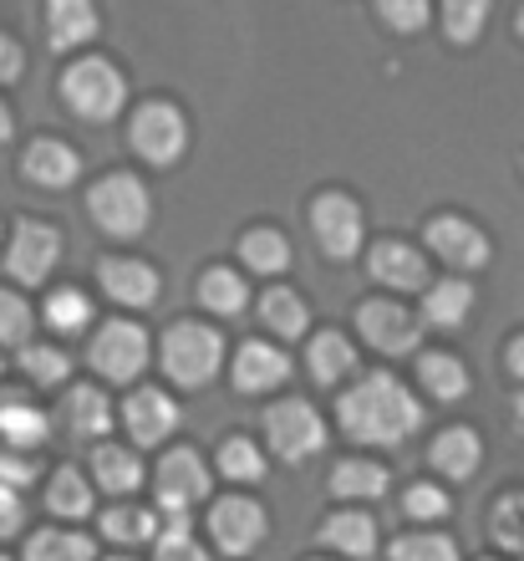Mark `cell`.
I'll return each instance as SVG.
<instances>
[{"mask_svg": "<svg viewBox=\"0 0 524 561\" xmlns=\"http://www.w3.org/2000/svg\"><path fill=\"white\" fill-rule=\"evenodd\" d=\"M219 368H224V337H219L214 327H199V322L168 327V337H163V373L178 388L214 383Z\"/></svg>", "mask_w": 524, "mask_h": 561, "instance_id": "7a4b0ae2", "label": "cell"}, {"mask_svg": "<svg viewBox=\"0 0 524 561\" xmlns=\"http://www.w3.org/2000/svg\"><path fill=\"white\" fill-rule=\"evenodd\" d=\"M103 291L123 307H153L159 301V271L143 261H103Z\"/></svg>", "mask_w": 524, "mask_h": 561, "instance_id": "ac0fdd59", "label": "cell"}, {"mask_svg": "<svg viewBox=\"0 0 524 561\" xmlns=\"http://www.w3.org/2000/svg\"><path fill=\"white\" fill-rule=\"evenodd\" d=\"M418 378H422V388H428L438 403H453V399H464V393H468L464 363H458V357H449V353H428V357H422Z\"/></svg>", "mask_w": 524, "mask_h": 561, "instance_id": "4316f807", "label": "cell"}, {"mask_svg": "<svg viewBox=\"0 0 524 561\" xmlns=\"http://www.w3.org/2000/svg\"><path fill=\"white\" fill-rule=\"evenodd\" d=\"M61 414H67L72 434H82V439H97V434H107V428H113V409H107V399L97 393V388H72Z\"/></svg>", "mask_w": 524, "mask_h": 561, "instance_id": "83f0119b", "label": "cell"}, {"mask_svg": "<svg viewBox=\"0 0 524 561\" xmlns=\"http://www.w3.org/2000/svg\"><path fill=\"white\" fill-rule=\"evenodd\" d=\"M21 520H26V505H21V490L0 485V541H5V536H15V531H21Z\"/></svg>", "mask_w": 524, "mask_h": 561, "instance_id": "f6af8a7d", "label": "cell"}, {"mask_svg": "<svg viewBox=\"0 0 524 561\" xmlns=\"http://www.w3.org/2000/svg\"><path fill=\"white\" fill-rule=\"evenodd\" d=\"M15 77H21V46L0 31V82H15Z\"/></svg>", "mask_w": 524, "mask_h": 561, "instance_id": "7dc6e473", "label": "cell"}, {"mask_svg": "<svg viewBox=\"0 0 524 561\" xmlns=\"http://www.w3.org/2000/svg\"><path fill=\"white\" fill-rule=\"evenodd\" d=\"M428 459H433L449 480H468V474L479 470L484 444H479V434H468V428H449V434H438V439H433Z\"/></svg>", "mask_w": 524, "mask_h": 561, "instance_id": "603a6c76", "label": "cell"}, {"mask_svg": "<svg viewBox=\"0 0 524 561\" xmlns=\"http://www.w3.org/2000/svg\"><path fill=\"white\" fill-rule=\"evenodd\" d=\"M92 368L113 383H132L148 368V332L138 322H107L92 342Z\"/></svg>", "mask_w": 524, "mask_h": 561, "instance_id": "8992f818", "label": "cell"}, {"mask_svg": "<svg viewBox=\"0 0 524 561\" xmlns=\"http://www.w3.org/2000/svg\"><path fill=\"white\" fill-rule=\"evenodd\" d=\"M265 434H270V449H276L280 459H291V465L316 455L321 444H326V424H321V414L306 399L276 403V409L265 414Z\"/></svg>", "mask_w": 524, "mask_h": 561, "instance_id": "5b68a950", "label": "cell"}, {"mask_svg": "<svg viewBox=\"0 0 524 561\" xmlns=\"http://www.w3.org/2000/svg\"><path fill=\"white\" fill-rule=\"evenodd\" d=\"M103 536H113V541H153L159 516L153 511H132V505H113L103 516Z\"/></svg>", "mask_w": 524, "mask_h": 561, "instance_id": "e575fe53", "label": "cell"}, {"mask_svg": "<svg viewBox=\"0 0 524 561\" xmlns=\"http://www.w3.org/2000/svg\"><path fill=\"white\" fill-rule=\"evenodd\" d=\"M286 378H291V357L276 353L270 342H245L240 357H234V388H245V393L280 388Z\"/></svg>", "mask_w": 524, "mask_h": 561, "instance_id": "2e32d148", "label": "cell"}, {"mask_svg": "<svg viewBox=\"0 0 524 561\" xmlns=\"http://www.w3.org/2000/svg\"><path fill=\"white\" fill-rule=\"evenodd\" d=\"M510 373H514V378H524V337L510 347Z\"/></svg>", "mask_w": 524, "mask_h": 561, "instance_id": "c3c4849f", "label": "cell"}, {"mask_svg": "<svg viewBox=\"0 0 524 561\" xmlns=\"http://www.w3.org/2000/svg\"><path fill=\"white\" fill-rule=\"evenodd\" d=\"M46 434H51V419L36 409V403H26L21 393H0V439L11 444V449H36V444H46Z\"/></svg>", "mask_w": 524, "mask_h": 561, "instance_id": "ffe728a7", "label": "cell"}, {"mask_svg": "<svg viewBox=\"0 0 524 561\" xmlns=\"http://www.w3.org/2000/svg\"><path fill=\"white\" fill-rule=\"evenodd\" d=\"M520 419H524V393H520Z\"/></svg>", "mask_w": 524, "mask_h": 561, "instance_id": "f907efd6", "label": "cell"}, {"mask_svg": "<svg viewBox=\"0 0 524 561\" xmlns=\"http://www.w3.org/2000/svg\"><path fill=\"white\" fill-rule=\"evenodd\" d=\"M209 536L219 541V551H230V557H249V551L260 547L265 536V511L245 495H230V501L214 505V516H209Z\"/></svg>", "mask_w": 524, "mask_h": 561, "instance_id": "7c38bea8", "label": "cell"}, {"mask_svg": "<svg viewBox=\"0 0 524 561\" xmlns=\"http://www.w3.org/2000/svg\"><path fill=\"white\" fill-rule=\"evenodd\" d=\"M117 561H128V557H117Z\"/></svg>", "mask_w": 524, "mask_h": 561, "instance_id": "f5cc1de1", "label": "cell"}, {"mask_svg": "<svg viewBox=\"0 0 524 561\" xmlns=\"http://www.w3.org/2000/svg\"><path fill=\"white\" fill-rule=\"evenodd\" d=\"M372 276L393 291H428V261L422 251L403 245V240H382L372 245Z\"/></svg>", "mask_w": 524, "mask_h": 561, "instance_id": "9a60e30c", "label": "cell"}, {"mask_svg": "<svg viewBox=\"0 0 524 561\" xmlns=\"http://www.w3.org/2000/svg\"><path fill=\"white\" fill-rule=\"evenodd\" d=\"M159 561H209V551L194 547L189 531L184 536H159Z\"/></svg>", "mask_w": 524, "mask_h": 561, "instance_id": "bcb514c9", "label": "cell"}, {"mask_svg": "<svg viewBox=\"0 0 524 561\" xmlns=\"http://www.w3.org/2000/svg\"><path fill=\"white\" fill-rule=\"evenodd\" d=\"M26 337H31V307L15 291H0V342L26 347Z\"/></svg>", "mask_w": 524, "mask_h": 561, "instance_id": "60d3db41", "label": "cell"}, {"mask_svg": "<svg viewBox=\"0 0 524 561\" xmlns=\"http://www.w3.org/2000/svg\"><path fill=\"white\" fill-rule=\"evenodd\" d=\"M377 15L393 31H422L428 15H433V5H428V0H377Z\"/></svg>", "mask_w": 524, "mask_h": 561, "instance_id": "b9f144b4", "label": "cell"}, {"mask_svg": "<svg viewBox=\"0 0 524 561\" xmlns=\"http://www.w3.org/2000/svg\"><path fill=\"white\" fill-rule=\"evenodd\" d=\"M31 480H36V459H31L26 449H5V455H0V485L26 490Z\"/></svg>", "mask_w": 524, "mask_h": 561, "instance_id": "ee69618b", "label": "cell"}, {"mask_svg": "<svg viewBox=\"0 0 524 561\" xmlns=\"http://www.w3.org/2000/svg\"><path fill=\"white\" fill-rule=\"evenodd\" d=\"M260 317H265V327H270L276 337H301V332H306V301H301L295 291H286V286L265 291Z\"/></svg>", "mask_w": 524, "mask_h": 561, "instance_id": "f1b7e54d", "label": "cell"}, {"mask_svg": "<svg viewBox=\"0 0 524 561\" xmlns=\"http://www.w3.org/2000/svg\"><path fill=\"white\" fill-rule=\"evenodd\" d=\"M357 327H362V337L377 347V353H418V317H412L408 307H397V301H366L362 311H357Z\"/></svg>", "mask_w": 524, "mask_h": 561, "instance_id": "8fae6325", "label": "cell"}, {"mask_svg": "<svg viewBox=\"0 0 524 561\" xmlns=\"http://www.w3.org/2000/svg\"><path fill=\"white\" fill-rule=\"evenodd\" d=\"M489 531H494V541L504 551H524V490H514V495H504V501L494 505Z\"/></svg>", "mask_w": 524, "mask_h": 561, "instance_id": "d590c367", "label": "cell"}, {"mask_svg": "<svg viewBox=\"0 0 524 561\" xmlns=\"http://www.w3.org/2000/svg\"><path fill=\"white\" fill-rule=\"evenodd\" d=\"M21 169H26V179L42 184V190H67V184L82 174V159H77L67 144H57V138H42V144L26 148Z\"/></svg>", "mask_w": 524, "mask_h": 561, "instance_id": "d6986e66", "label": "cell"}, {"mask_svg": "<svg viewBox=\"0 0 524 561\" xmlns=\"http://www.w3.org/2000/svg\"><path fill=\"white\" fill-rule=\"evenodd\" d=\"M123 424H128L132 444L153 449V444H163L178 428V403L168 393H159V388H138L128 399V409H123Z\"/></svg>", "mask_w": 524, "mask_h": 561, "instance_id": "4fadbf2b", "label": "cell"}, {"mask_svg": "<svg viewBox=\"0 0 524 561\" xmlns=\"http://www.w3.org/2000/svg\"><path fill=\"white\" fill-rule=\"evenodd\" d=\"M199 301H205L209 311H219V317H240V311L249 307V286L234 271H209L205 280H199Z\"/></svg>", "mask_w": 524, "mask_h": 561, "instance_id": "f546056e", "label": "cell"}, {"mask_svg": "<svg viewBox=\"0 0 524 561\" xmlns=\"http://www.w3.org/2000/svg\"><path fill=\"white\" fill-rule=\"evenodd\" d=\"M11 134H15V123H11V107L0 103V144H5V138H11Z\"/></svg>", "mask_w": 524, "mask_h": 561, "instance_id": "681fc988", "label": "cell"}, {"mask_svg": "<svg viewBox=\"0 0 524 561\" xmlns=\"http://www.w3.org/2000/svg\"><path fill=\"white\" fill-rule=\"evenodd\" d=\"M88 209H92V220L103 225L107 236L132 240V236H143V230H148L153 199H148V190L132 174H107L103 184H92Z\"/></svg>", "mask_w": 524, "mask_h": 561, "instance_id": "277c9868", "label": "cell"}, {"mask_svg": "<svg viewBox=\"0 0 524 561\" xmlns=\"http://www.w3.org/2000/svg\"><path fill=\"white\" fill-rule=\"evenodd\" d=\"M92 474H97V485H103L107 495H132V490L143 485V465H138V455L117 449V444H107V449L92 455Z\"/></svg>", "mask_w": 524, "mask_h": 561, "instance_id": "d4e9b609", "label": "cell"}, {"mask_svg": "<svg viewBox=\"0 0 524 561\" xmlns=\"http://www.w3.org/2000/svg\"><path fill=\"white\" fill-rule=\"evenodd\" d=\"M61 261V236L51 230V225H15L11 236V255H5V266H11L15 280H26V286H42L46 276H51V266Z\"/></svg>", "mask_w": 524, "mask_h": 561, "instance_id": "30bf717a", "label": "cell"}, {"mask_svg": "<svg viewBox=\"0 0 524 561\" xmlns=\"http://www.w3.org/2000/svg\"><path fill=\"white\" fill-rule=\"evenodd\" d=\"M336 414H341V428L357 444H403L418 434L422 403L397 383L393 373H372L351 393H341Z\"/></svg>", "mask_w": 524, "mask_h": 561, "instance_id": "6da1fadb", "label": "cell"}, {"mask_svg": "<svg viewBox=\"0 0 524 561\" xmlns=\"http://www.w3.org/2000/svg\"><path fill=\"white\" fill-rule=\"evenodd\" d=\"M306 363H311V378H316V383H341V378L357 368V347H351L341 332H321V337L311 342Z\"/></svg>", "mask_w": 524, "mask_h": 561, "instance_id": "cb8c5ba5", "label": "cell"}, {"mask_svg": "<svg viewBox=\"0 0 524 561\" xmlns=\"http://www.w3.org/2000/svg\"><path fill=\"white\" fill-rule=\"evenodd\" d=\"M403 511H408L412 520H443L453 511V501L438 485H412L408 495H403Z\"/></svg>", "mask_w": 524, "mask_h": 561, "instance_id": "7bdbcfd3", "label": "cell"}, {"mask_svg": "<svg viewBox=\"0 0 524 561\" xmlns=\"http://www.w3.org/2000/svg\"><path fill=\"white\" fill-rule=\"evenodd\" d=\"M520 36H524V11H520Z\"/></svg>", "mask_w": 524, "mask_h": 561, "instance_id": "816d5d0a", "label": "cell"}, {"mask_svg": "<svg viewBox=\"0 0 524 561\" xmlns=\"http://www.w3.org/2000/svg\"><path fill=\"white\" fill-rule=\"evenodd\" d=\"M0 561H5V557H0Z\"/></svg>", "mask_w": 524, "mask_h": 561, "instance_id": "db71d44e", "label": "cell"}, {"mask_svg": "<svg viewBox=\"0 0 524 561\" xmlns=\"http://www.w3.org/2000/svg\"><path fill=\"white\" fill-rule=\"evenodd\" d=\"M209 495V470L205 459L194 455V449H174V455H163L159 465V505L168 516H189L194 501H205Z\"/></svg>", "mask_w": 524, "mask_h": 561, "instance_id": "9c48e42d", "label": "cell"}, {"mask_svg": "<svg viewBox=\"0 0 524 561\" xmlns=\"http://www.w3.org/2000/svg\"><path fill=\"white\" fill-rule=\"evenodd\" d=\"M46 505H51L57 516H72V520L92 516V490H88V480H82L77 470H57V474H51V495H46Z\"/></svg>", "mask_w": 524, "mask_h": 561, "instance_id": "d6a6232c", "label": "cell"}, {"mask_svg": "<svg viewBox=\"0 0 524 561\" xmlns=\"http://www.w3.org/2000/svg\"><path fill=\"white\" fill-rule=\"evenodd\" d=\"M468 311H474V286L468 280H438V286H428L422 291V322L433 327H464Z\"/></svg>", "mask_w": 524, "mask_h": 561, "instance_id": "7402d4cb", "label": "cell"}, {"mask_svg": "<svg viewBox=\"0 0 524 561\" xmlns=\"http://www.w3.org/2000/svg\"><path fill=\"white\" fill-rule=\"evenodd\" d=\"M311 230H316L321 251L331 255V261H351V255L362 251V209L347 194H321L316 205H311Z\"/></svg>", "mask_w": 524, "mask_h": 561, "instance_id": "52a82bcc", "label": "cell"}, {"mask_svg": "<svg viewBox=\"0 0 524 561\" xmlns=\"http://www.w3.org/2000/svg\"><path fill=\"white\" fill-rule=\"evenodd\" d=\"M21 368H26L42 388H57L61 378L72 373V363H67V353H57V347H36V342H31L26 353H21Z\"/></svg>", "mask_w": 524, "mask_h": 561, "instance_id": "f35d334b", "label": "cell"}, {"mask_svg": "<svg viewBox=\"0 0 524 561\" xmlns=\"http://www.w3.org/2000/svg\"><path fill=\"white\" fill-rule=\"evenodd\" d=\"M46 322L57 327V332H82V327L92 322V301L82 291H51V301H46Z\"/></svg>", "mask_w": 524, "mask_h": 561, "instance_id": "74e56055", "label": "cell"}, {"mask_svg": "<svg viewBox=\"0 0 524 561\" xmlns=\"http://www.w3.org/2000/svg\"><path fill=\"white\" fill-rule=\"evenodd\" d=\"M219 470L240 480V485H255V480H265V455L249 439H230L219 449Z\"/></svg>", "mask_w": 524, "mask_h": 561, "instance_id": "8d00e7d4", "label": "cell"}, {"mask_svg": "<svg viewBox=\"0 0 524 561\" xmlns=\"http://www.w3.org/2000/svg\"><path fill=\"white\" fill-rule=\"evenodd\" d=\"M428 245L458 271L489 266V240H484V230H474L468 220H453V215H443V220L428 225Z\"/></svg>", "mask_w": 524, "mask_h": 561, "instance_id": "5bb4252c", "label": "cell"}, {"mask_svg": "<svg viewBox=\"0 0 524 561\" xmlns=\"http://www.w3.org/2000/svg\"><path fill=\"white\" fill-rule=\"evenodd\" d=\"M321 541H326L331 551H341V557L366 561L372 551H377V520L357 516V511H341V516H331L326 526H321Z\"/></svg>", "mask_w": 524, "mask_h": 561, "instance_id": "44dd1931", "label": "cell"}, {"mask_svg": "<svg viewBox=\"0 0 524 561\" xmlns=\"http://www.w3.org/2000/svg\"><path fill=\"white\" fill-rule=\"evenodd\" d=\"M331 495H341V501H377V495H387V470L366 465V459H347V465L331 470Z\"/></svg>", "mask_w": 524, "mask_h": 561, "instance_id": "484cf974", "label": "cell"}, {"mask_svg": "<svg viewBox=\"0 0 524 561\" xmlns=\"http://www.w3.org/2000/svg\"><path fill=\"white\" fill-rule=\"evenodd\" d=\"M92 536H77V531H42L31 536L26 561H92Z\"/></svg>", "mask_w": 524, "mask_h": 561, "instance_id": "1f68e13d", "label": "cell"}, {"mask_svg": "<svg viewBox=\"0 0 524 561\" xmlns=\"http://www.w3.org/2000/svg\"><path fill=\"white\" fill-rule=\"evenodd\" d=\"M240 255H245V266L260 271V276H280V271L291 266V245H286L276 230H249Z\"/></svg>", "mask_w": 524, "mask_h": 561, "instance_id": "4dcf8cb0", "label": "cell"}, {"mask_svg": "<svg viewBox=\"0 0 524 561\" xmlns=\"http://www.w3.org/2000/svg\"><path fill=\"white\" fill-rule=\"evenodd\" d=\"M61 98H67V107H72L77 118L107 123L123 113V103H128V82H123V72H117L113 61L88 57L61 77Z\"/></svg>", "mask_w": 524, "mask_h": 561, "instance_id": "3957f363", "label": "cell"}, {"mask_svg": "<svg viewBox=\"0 0 524 561\" xmlns=\"http://www.w3.org/2000/svg\"><path fill=\"white\" fill-rule=\"evenodd\" d=\"M489 5L494 0H443V26L453 42H479V31L489 26Z\"/></svg>", "mask_w": 524, "mask_h": 561, "instance_id": "836d02e7", "label": "cell"}, {"mask_svg": "<svg viewBox=\"0 0 524 561\" xmlns=\"http://www.w3.org/2000/svg\"><path fill=\"white\" fill-rule=\"evenodd\" d=\"M189 144V123L178 113L174 103H148L138 107V118H132V148L143 153L148 163H174Z\"/></svg>", "mask_w": 524, "mask_h": 561, "instance_id": "ba28073f", "label": "cell"}, {"mask_svg": "<svg viewBox=\"0 0 524 561\" xmlns=\"http://www.w3.org/2000/svg\"><path fill=\"white\" fill-rule=\"evenodd\" d=\"M46 36L57 51L88 46L97 36V5L92 0H46Z\"/></svg>", "mask_w": 524, "mask_h": 561, "instance_id": "e0dca14e", "label": "cell"}, {"mask_svg": "<svg viewBox=\"0 0 524 561\" xmlns=\"http://www.w3.org/2000/svg\"><path fill=\"white\" fill-rule=\"evenodd\" d=\"M393 561H458V547L449 536H403L393 547Z\"/></svg>", "mask_w": 524, "mask_h": 561, "instance_id": "ab89813d", "label": "cell"}]
</instances>
